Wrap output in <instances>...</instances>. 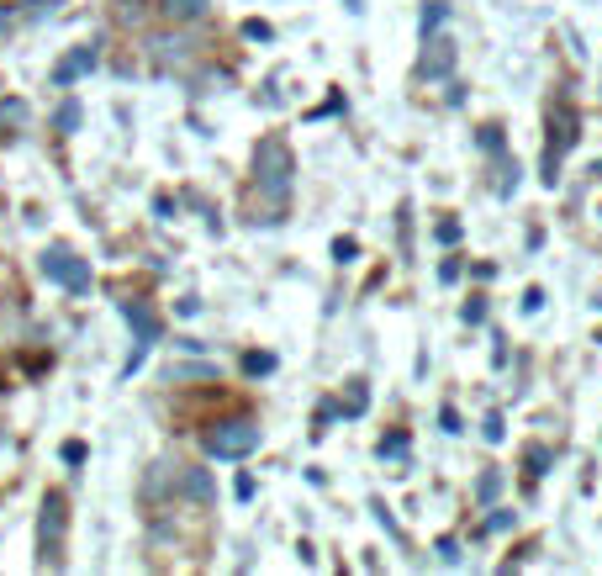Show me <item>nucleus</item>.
<instances>
[{
    "instance_id": "15",
    "label": "nucleus",
    "mask_w": 602,
    "mask_h": 576,
    "mask_svg": "<svg viewBox=\"0 0 602 576\" xmlns=\"http://www.w3.org/2000/svg\"><path fill=\"white\" fill-rule=\"evenodd\" d=\"M544 471H550V450L534 444V450H529V476H544Z\"/></svg>"
},
{
    "instance_id": "8",
    "label": "nucleus",
    "mask_w": 602,
    "mask_h": 576,
    "mask_svg": "<svg viewBox=\"0 0 602 576\" xmlns=\"http://www.w3.org/2000/svg\"><path fill=\"white\" fill-rule=\"evenodd\" d=\"M32 122V106L22 96H11V101H0V138H16L22 127Z\"/></svg>"
},
{
    "instance_id": "5",
    "label": "nucleus",
    "mask_w": 602,
    "mask_h": 576,
    "mask_svg": "<svg viewBox=\"0 0 602 576\" xmlns=\"http://www.w3.org/2000/svg\"><path fill=\"white\" fill-rule=\"evenodd\" d=\"M455 37H449V32H428L423 37V59H418V74H423V80H444V74L449 69H455Z\"/></svg>"
},
{
    "instance_id": "1",
    "label": "nucleus",
    "mask_w": 602,
    "mask_h": 576,
    "mask_svg": "<svg viewBox=\"0 0 602 576\" xmlns=\"http://www.w3.org/2000/svg\"><path fill=\"white\" fill-rule=\"evenodd\" d=\"M259 450V423L254 418H228L217 423V429H206V455L217 460H243Z\"/></svg>"
},
{
    "instance_id": "13",
    "label": "nucleus",
    "mask_w": 602,
    "mask_h": 576,
    "mask_svg": "<svg viewBox=\"0 0 602 576\" xmlns=\"http://www.w3.org/2000/svg\"><path fill=\"white\" fill-rule=\"evenodd\" d=\"M365 407H370V386L354 376V381H349V392H344V413H365Z\"/></svg>"
},
{
    "instance_id": "9",
    "label": "nucleus",
    "mask_w": 602,
    "mask_h": 576,
    "mask_svg": "<svg viewBox=\"0 0 602 576\" xmlns=\"http://www.w3.org/2000/svg\"><path fill=\"white\" fill-rule=\"evenodd\" d=\"M85 69H96V48H74L69 59H64L59 69H53V85H74Z\"/></svg>"
},
{
    "instance_id": "2",
    "label": "nucleus",
    "mask_w": 602,
    "mask_h": 576,
    "mask_svg": "<svg viewBox=\"0 0 602 576\" xmlns=\"http://www.w3.org/2000/svg\"><path fill=\"white\" fill-rule=\"evenodd\" d=\"M254 180L265 185L275 201H286V191H291V148L280 138H265L254 148Z\"/></svg>"
},
{
    "instance_id": "4",
    "label": "nucleus",
    "mask_w": 602,
    "mask_h": 576,
    "mask_svg": "<svg viewBox=\"0 0 602 576\" xmlns=\"http://www.w3.org/2000/svg\"><path fill=\"white\" fill-rule=\"evenodd\" d=\"M37 265H43V275L48 281H59L64 291H74V296H85L90 291V265L74 249H64V244H53V249H43V259H37Z\"/></svg>"
},
{
    "instance_id": "16",
    "label": "nucleus",
    "mask_w": 602,
    "mask_h": 576,
    "mask_svg": "<svg viewBox=\"0 0 602 576\" xmlns=\"http://www.w3.org/2000/svg\"><path fill=\"white\" fill-rule=\"evenodd\" d=\"M497 487H502V476H497V471H486V476H481V487H476V492H481V503H492Z\"/></svg>"
},
{
    "instance_id": "18",
    "label": "nucleus",
    "mask_w": 602,
    "mask_h": 576,
    "mask_svg": "<svg viewBox=\"0 0 602 576\" xmlns=\"http://www.w3.org/2000/svg\"><path fill=\"white\" fill-rule=\"evenodd\" d=\"M243 365H249V376H265V370H275V360H270V355H249Z\"/></svg>"
},
{
    "instance_id": "19",
    "label": "nucleus",
    "mask_w": 602,
    "mask_h": 576,
    "mask_svg": "<svg viewBox=\"0 0 602 576\" xmlns=\"http://www.w3.org/2000/svg\"><path fill=\"white\" fill-rule=\"evenodd\" d=\"M486 318V302H465V323H481Z\"/></svg>"
},
{
    "instance_id": "20",
    "label": "nucleus",
    "mask_w": 602,
    "mask_h": 576,
    "mask_svg": "<svg viewBox=\"0 0 602 576\" xmlns=\"http://www.w3.org/2000/svg\"><path fill=\"white\" fill-rule=\"evenodd\" d=\"M486 439H502V413H492V418H486V429H481Z\"/></svg>"
},
{
    "instance_id": "10",
    "label": "nucleus",
    "mask_w": 602,
    "mask_h": 576,
    "mask_svg": "<svg viewBox=\"0 0 602 576\" xmlns=\"http://www.w3.org/2000/svg\"><path fill=\"white\" fill-rule=\"evenodd\" d=\"M154 59H159V69H180L185 59H191V48H185V37H159Z\"/></svg>"
},
{
    "instance_id": "3",
    "label": "nucleus",
    "mask_w": 602,
    "mask_h": 576,
    "mask_svg": "<svg viewBox=\"0 0 602 576\" xmlns=\"http://www.w3.org/2000/svg\"><path fill=\"white\" fill-rule=\"evenodd\" d=\"M64 529H69V503L53 492L43 503V518H37V561H43V566L64 561Z\"/></svg>"
},
{
    "instance_id": "6",
    "label": "nucleus",
    "mask_w": 602,
    "mask_h": 576,
    "mask_svg": "<svg viewBox=\"0 0 602 576\" xmlns=\"http://www.w3.org/2000/svg\"><path fill=\"white\" fill-rule=\"evenodd\" d=\"M122 318H127V328L138 333V355L148 344H159V312L143 302V296H133V302H122Z\"/></svg>"
},
{
    "instance_id": "14",
    "label": "nucleus",
    "mask_w": 602,
    "mask_h": 576,
    "mask_svg": "<svg viewBox=\"0 0 602 576\" xmlns=\"http://www.w3.org/2000/svg\"><path fill=\"white\" fill-rule=\"evenodd\" d=\"M80 117H85L80 101H64L59 111H53V127H59V133H74V127H80Z\"/></svg>"
},
{
    "instance_id": "12",
    "label": "nucleus",
    "mask_w": 602,
    "mask_h": 576,
    "mask_svg": "<svg viewBox=\"0 0 602 576\" xmlns=\"http://www.w3.org/2000/svg\"><path fill=\"white\" fill-rule=\"evenodd\" d=\"M164 16H175V22H196V16H206V0H159Z\"/></svg>"
},
{
    "instance_id": "7",
    "label": "nucleus",
    "mask_w": 602,
    "mask_h": 576,
    "mask_svg": "<svg viewBox=\"0 0 602 576\" xmlns=\"http://www.w3.org/2000/svg\"><path fill=\"white\" fill-rule=\"evenodd\" d=\"M175 492L191 497V503H212V476H206L201 466H175Z\"/></svg>"
},
{
    "instance_id": "11",
    "label": "nucleus",
    "mask_w": 602,
    "mask_h": 576,
    "mask_svg": "<svg viewBox=\"0 0 602 576\" xmlns=\"http://www.w3.org/2000/svg\"><path fill=\"white\" fill-rule=\"evenodd\" d=\"M407 455H412L407 434H391V439H381V460H391V471H407Z\"/></svg>"
},
{
    "instance_id": "17",
    "label": "nucleus",
    "mask_w": 602,
    "mask_h": 576,
    "mask_svg": "<svg viewBox=\"0 0 602 576\" xmlns=\"http://www.w3.org/2000/svg\"><path fill=\"white\" fill-rule=\"evenodd\" d=\"M439 561L444 566H460V540H439Z\"/></svg>"
}]
</instances>
